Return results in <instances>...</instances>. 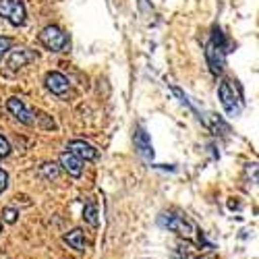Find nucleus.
Returning <instances> with one entry per match:
<instances>
[{
  "label": "nucleus",
  "instance_id": "15",
  "mask_svg": "<svg viewBox=\"0 0 259 259\" xmlns=\"http://www.w3.org/2000/svg\"><path fill=\"white\" fill-rule=\"evenodd\" d=\"M3 218H5L7 224H15L17 218H19V211H17L15 207H5V209H3Z\"/></svg>",
  "mask_w": 259,
  "mask_h": 259
},
{
  "label": "nucleus",
  "instance_id": "3",
  "mask_svg": "<svg viewBox=\"0 0 259 259\" xmlns=\"http://www.w3.org/2000/svg\"><path fill=\"white\" fill-rule=\"evenodd\" d=\"M218 98L222 102V108L226 110L228 116H239L241 114V108H243V100L241 96L234 92V85L232 81H222L220 88H218Z\"/></svg>",
  "mask_w": 259,
  "mask_h": 259
},
{
  "label": "nucleus",
  "instance_id": "2",
  "mask_svg": "<svg viewBox=\"0 0 259 259\" xmlns=\"http://www.w3.org/2000/svg\"><path fill=\"white\" fill-rule=\"evenodd\" d=\"M160 226L168 228L170 232H177L179 236H185V239H193L197 232L195 224H193L187 215H177V213H162L160 215Z\"/></svg>",
  "mask_w": 259,
  "mask_h": 259
},
{
  "label": "nucleus",
  "instance_id": "8",
  "mask_svg": "<svg viewBox=\"0 0 259 259\" xmlns=\"http://www.w3.org/2000/svg\"><path fill=\"white\" fill-rule=\"evenodd\" d=\"M205 58H207V67L213 75H222L224 73V52L220 48H215L211 41L205 46Z\"/></svg>",
  "mask_w": 259,
  "mask_h": 259
},
{
  "label": "nucleus",
  "instance_id": "5",
  "mask_svg": "<svg viewBox=\"0 0 259 259\" xmlns=\"http://www.w3.org/2000/svg\"><path fill=\"white\" fill-rule=\"evenodd\" d=\"M7 110L19 120V122H23V124H35V120H37V116H35V112L33 110H29V108L25 106V102L21 100V98H9V102H7Z\"/></svg>",
  "mask_w": 259,
  "mask_h": 259
},
{
  "label": "nucleus",
  "instance_id": "10",
  "mask_svg": "<svg viewBox=\"0 0 259 259\" xmlns=\"http://www.w3.org/2000/svg\"><path fill=\"white\" fill-rule=\"evenodd\" d=\"M46 88H48V92H52L54 96H64V94L69 92V79L64 77L62 73L52 71V73L46 75Z\"/></svg>",
  "mask_w": 259,
  "mask_h": 259
},
{
  "label": "nucleus",
  "instance_id": "20",
  "mask_svg": "<svg viewBox=\"0 0 259 259\" xmlns=\"http://www.w3.org/2000/svg\"><path fill=\"white\" fill-rule=\"evenodd\" d=\"M197 259H215V257L209 253V255H201V257H197Z\"/></svg>",
  "mask_w": 259,
  "mask_h": 259
},
{
  "label": "nucleus",
  "instance_id": "11",
  "mask_svg": "<svg viewBox=\"0 0 259 259\" xmlns=\"http://www.w3.org/2000/svg\"><path fill=\"white\" fill-rule=\"evenodd\" d=\"M60 166H62L64 172H69V175L75 177V179H79V177L83 175V160H79V158H77L75 154H71V152L60 154Z\"/></svg>",
  "mask_w": 259,
  "mask_h": 259
},
{
  "label": "nucleus",
  "instance_id": "7",
  "mask_svg": "<svg viewBox=\"0 0 259 259\" xmlns=\"http://www.w3.org/2000/svg\"><path fill=\"white\" fill-rule=\"evenodd\" d=\"M135 149H137V154L143 158V160H154V145H152V139H149L147 131L139 124L135 128Z\"/></svg>",
  "mask_w": 259,
  "mask_h": 259
},
{
  "label": "nucleus",
  "instance_id": "6",
  "mask_svg": "<svg viewBox=\"0 0 259 259\" xmlns=\"http://www.w3.org/2000/svg\"><path fill=\"white\" fill-rule=\"evenodd\" d=\"M9 60H7V69L9 71H17L21 67H25V64L37 60V52L29 50V48H17V50H9Z\"/></svg>",
  "mask_w": 259,
  "mask_h": 259
},
{
  "label": "nucleus",
  "instance_id": "9",
  "mask_svg": "<svg viewBox=\"0 0 259 259\" xmlns=\"http://www.w3.org/2000/svg\"><path fill=\"white\" fill-rule=\"evenodd\" d=\"M67 149H69L71 154H75L79 160H96V158H98V149H96L92 143L83 141V139H75V141H71Z\"/></svg>",
  "mask_w": 259,
  "mask_h": 259
},
{
  "label": "nucleus",
  "instance_id": "1",
  "mask_svg": "<svg viewBox=\"0 0 259 259\" xmlns=\"http://www.w3.org/2000/svg\"><path fill=\"white\" fill-rule=\"evenodd\" d=\"M39 44L44 46L46 50H50V52H64V50H69L71 41H69V35L64 33L60 27L48 25L39 33Z\"/></svg>",
  "mask_w": 259,
  "mask_h": 259
},
{
  "label": "nucleus",
  "instance_id": "12",
  "mask_svg": "<svg viewBox=\"0 0 259 259\" xmlns=\"http://www.w3.org/2000/svg\"><path fill=\"white\" fill-rule=\"evenodd\" d=\"M64 243H67L69 247H73L75 251H83L85 249V232L81 228L71 230L69 234H64Z\"/></svg>",
  "mask_w": 259,
  "mask_h": 259
},
{
  "label": "nucleus",
  "instance_id": "18",
  "mask_svg": "<svg viewBox=\"0 0 259 259\" xmlns=\"http://www.w3.org/2000/svg\"><path fill=\"white\" fill-rule=\"evenodd\" d=\"M11 46H13V39L11 37H0V60H3V56L11 50Z\"/></svg>",
  "mask_w": 259,
  "mask_h": 259
},
{
  "label": "nucleus",
  "instance_id": "4",
  "mask_svg": "<svg viewBox=\"0 0 259 259\" xmlns=\"http://www.w3.org/2000/svg\"><path fill=\"white\" fill-rule=\"evenodd\" d=\"M0 17L7 19L9 23L15 25V27L23 25L25 17H27L23 0H0Z\"/></svg>",
  "mask_w": 259,
  "mask_h": 259
},
{
  "label": "nucleus",
  "instance_id": "17",
  "mask_svg": "<svg viewBox=\"0 0 259 259\" xmlns=\"http://www.w3.org/2000/svg\"><path fill=\"white\" fill-rule=\"evenodd\" d=\"M11 156V143L5 135H0V158H9Z\"/></svg>",
  "mask_w": 259,
  "mask_h": 259
},
{
  "label": "nucleus",
  "instance_id": "21",
  "mask_svg": "<svg viewBox=\"0 0 259 259\" xmlns=\"http://www.w3.org/2000/svg\"><path fill=\"white\" fill-rule=\"evenodd\" d=\"M0 232H3V226H0Z\"/></svg>",
  "mask_w": 259,
  "mask_h": 259
},
{
  "label": "nucleus",
  "instance_id": "13",
  "mask_svg": "<svg viewBox=\"0 0 259 259\" xmlns=\"http://www.w3.org/2000/svg\"><path fill=\"white\" fill-rule=\"evenodd\" d=\"M83 220L88 222L90 226H98V205L90 199V201H85V207H83Z\"/></svg>",
  "mask_w": 259,
  "mask_h": 259
},
{
  "label": "nucleus",
  "instance_id": "16",
  "mask_svg": "<svg viewBox=\"0 0 259 259\" xmlns=\"http://www.w3.org/2000/svg\"><path fill=\"white\" fill-rule=\"evenodd\" d=\"M58 172H60V170H58L56 164H44V166H41V175H46L50 181L58 177Z\"/></svg>",
  "mask_w": 259,
  "mask_h": 259
},
{
  "label": "nucleus",
  "instance_id": "19",
  "mask_svg": "<svg viewBox=\"0 0 259 259\" xmlns=\"http://www.w3.org/2000/svg\"><path fill=\"white\" fill-rule=\"evenodd\" d=\"M7 187H9V175H7V170L0 168V193H3Z\"/></svg>",
  "mask_w": 259,
  "mask_h": 259
},
{
  "label": "nucleus",
  "instance_id": "14",
  "mask_svg": "<svg viewBox=\"0 0 259 259\" xmlns=\"http://www.w3.org/2000/svg\"><path fill=\"white\" fill-rule=\"evenodd\" d=\"M211 44L215 46V48H220L222 52H226V37H224V33H222V29L220 27H213L211 29Z\"/></svg>",
  "mask_w": 259,
  "mask_h": 259
}]
</instances>
